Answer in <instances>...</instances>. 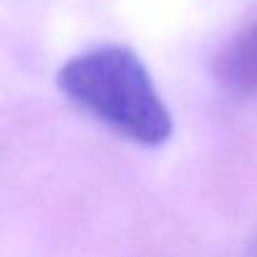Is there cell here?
Returning a JSON list of instances; mask_svg holds the SVG:
<instances>
[{
	"label": "cell",
	"instance_id": "obj_3",
	"mask_svg": "<svg viewBox=\"0 0 257 257\" xmlns=\"http://www.w3.org/2000/svg\"><path fill=\"white\" fill-rule=\"evenodd\" d=\"M247 254H249V257H257V234L249 239V244H247Z\"/></svg>",
	"mask_w": 257,
	"mask_h": 257
},
{
	"label": "cell",
	"instance_id": "obj_2",
	"mask_svg": "<svg viewBox=\"0 0 257 257\" xmlns=\"http://www.w3.org/2000/svg\"><path fill=\"white\" fill-rule=\"evenodd\" d=\"M212 78L237 98H257V23L227 41L212 61Z\"/></svg>",
	"mask_w": 257,
	"mask_h": 257
},
{
	"label": "cell",
	"instance_id": "obj_1",
	"mask_svg": "<svg viewBox=\"0 0 257 257\" xmlns=\"http://www.w3.org/2000/svg\"><path fill=\"white\" fill-rule=\"evenodd\" d=\"M58 91L86 116L139 147H162L174 134L167 108L144 61L126 46H96L58 68Z\"/></svg>",
	"mask_w": 257,
	"mask_h": 257
}]
</instances>
